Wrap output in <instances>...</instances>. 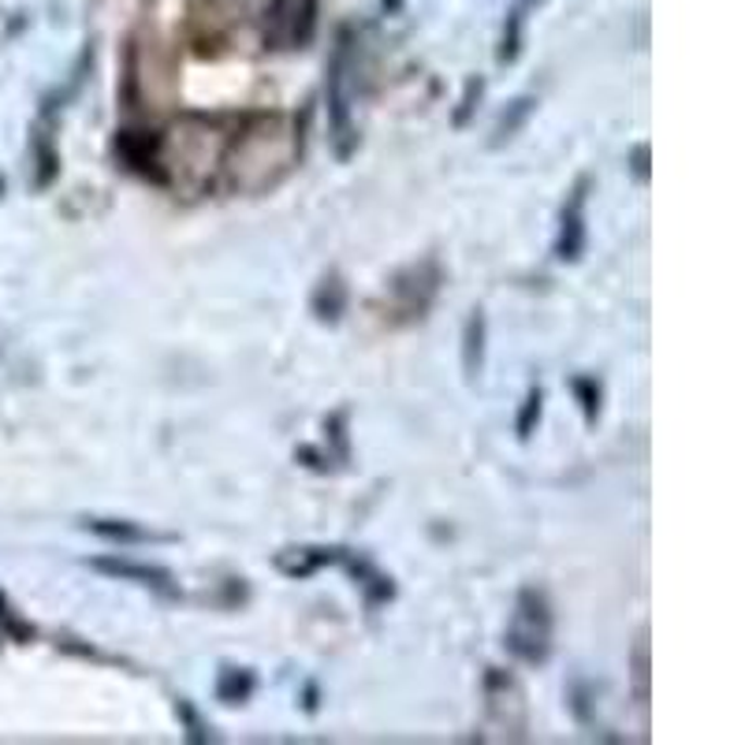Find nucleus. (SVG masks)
I'll list each match as a JSON object with an SVG mask.
<instances>
[{
	"instance_id": "1",
	"label": "nucleus",
	"mask_w": 745,
	"mask_h": 745,
	"mask_svg": "<svg viewBox=\"0 0 745 745\" xmlns=\"http://www.w3.org/2000/svg\"><path fill=\"white\" fill-rule=\"evenodd\" d=\"M507 648L525 663H545L551 656V608L545 593L537 589L519 593L511 626H507Z\"/></svg>"
},
{
	"instance_id": "2",
	"label": "nucleus",
	"mask_w": 745,
	"mask_h": 745,
	"mask_svg": "<svg viewBox=\"0 0 745 745\" xmlns=\"http://www.w3.org/2000/svg\"><path fill=\"white\" fill-rule=\"evenodd\" d=\"M318 26V0H273L265 12V41L273 49H302Z\"/></svg>"
},
{
	"instance_id": "3",
	"label": "nucleus",
	"mask_w": 745,
	"mask_h": 745,
	"mask_svg": "<svg viewBox=\"0 0 745 745\" xmlns=\"http://www.w3.org/2000/svg\"><path fill=\"white\" fill-rule=\"evenodd\" d=\"M347 41L339 46L336 60H332V75H328V124H332V142H336V157L347 161L350 149L358 146V135L350 127V94H347Z\"/></svg>"
},
{
	"instance_id": "4",
	"label": "nucleus",
	"mask_w": 745,
	"mask_h": 745,
	"mask_svg": "<svg viewBox=\"0 0 745 745\" xmlns=\"http://www.w3.org/2000/svg\"><path fill=\"white\" fill-rule=\"evenodd\" d=\"M585 201H589V179H578L574 190L563 201V216H559V239L556 258L578 261L585 250Z\"/></svg>"
},
{
	"instance_id": "5",
	"label": "nucleus",
	"mask_w": 745,
	"mask_h": 745,
	"mask_svg": "<svg viewBox=\"0 0 745 745\" xmlns=\"http://www.w3.org/2000/svg\"><path fill=\"white\" fill-rule=\"evenodd\" d=\"M436 287H440V269L433 265V261H422V265L407 269L402 276H396V284H392V295L402 302V313H410V318H422L429 310V302H433Z\"/></svg>"
},
{
	"instance_id": "6",
	"label": "nucleus",
	"mask_w": 745,
	"mask_h": 745,
	"mask_svg": "<svg viewBox=\"0 0 745 745\" xmlns=\"http://www.w3.org/2000/svg\"><path fill=\"white\" fill-rule=\"evenodd\" d=\"M157 149H161V135H153V131H124V135H116V153L124 157L127 169L142 172L153 183H164V172L157 169L161 164Z\"/></svg>"
},
{
	"instance_id": "7",
	"label": "nucleus",
	"mask_w": 745,
	"mask_h": 745,
	"mask_svg": "<svg viewBox=\"0 0 745 745\" xmlns=\"http://www.w3.org/2000/svg\"><path fill=\"white\" fill-rule=\"evenodd\" d=\"M481 362H485V313L473 310L467 321V336H462V370L470 381L481 373Z\"/></svg>"
},
{
	"instance_id": "8",
	"label": "nucleus",
	"mask_w": 745,
	"mask_h": 745,
	"mask_svg": "<svg viewBox=\"0 0 745 745\" xmlns=\"http://www.w3.org/2000/svg\"><path fill=\"white\" fill-rule=\"evenodd\" d=\"M94 567L98 571H109L116 578H135L138 585H153V589H169V574L157 571V567H138V563H127V559H94Z\"/></svg>"
},
{
	"instance_id": "9",
	"label": "nucleus",
	"mask_w": 745,
	"mask_h": 745,
	"mask_svg": "<svg viewBox=\"0 0 745 745\" xmlns=\"http://www.w3.org/2000/svg\"><path fill=\"white\" fill-rule=\"evenodd\" d=\"M530 109H533V98H519V101H514V104H511V112H504V116H499V124H496V142L511 138L514 131H519V127L525 124Z\"/></svg>"
},
{
	"instance_id": "10",
	"label": "nucleus",
	"mask_w": 745,
	"mask_h": 745,
	"mask_svg": "<svg viewBox=\"0 0 745 745\" xmlns=\"http://www.w3.org/2000/svg\"><path fill=\"white\" fill-rule=\"evenodd\" d=\"M537 418H541V388H533L530 396H525V407H522V414H519V436H522V440L533 433Z\"/></svg>"
},
{
	"instance_id": "11",
	"label": "nucleus",
	"mask_w": 745,
	"mask_h": 745,
	"mask_svg": "<svg viewBox=\"0 0 745 745\" xmlns=\"http://www.w3.org/2000/svg\"><path fill=\"white\" fill-rule=\"evenodd\" d=\"M90 530L101 533V537H109V541H146V533L131 530V525H101V522H94Z\"/></svg>"
},
{
	"instance_id": "12",
	"label": "nucleus",
	"mask_w": 745,
	"mask_h": 745,
	"mask_svg": "<svg viewBox=\"0 0 745 745\" xmlns=\"http://www.w3.org/2000/svg\"><path fill=\"white\" fill-rule=\"evenodd\" d=\"M574 388L582 392V407H585V422H596V410H600V392H593V381H574Z\"/></svg>"
},
{
	"instance_id": "13",
	"label": "nucleus",
	"mask_w": 745,
	"mask_h": 745,
	"mask_svg": "<svg viewBox=\"0 0 745 745\" xmlns=\"http://www.w3.org/2000/svg\"><path fill=\"white\" fill-rule=\"evenodd\" d=\"M637 175H642V179H645V149H637Z\"/></svg>"
}]
</instances>
